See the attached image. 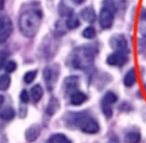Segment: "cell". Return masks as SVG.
Masks as SVG:
<instances>
[{
  "mask_svg": "<svg viewBox=\"0 0 146 143\" xmlns=\"http://www.w3.org/2000/svg\"><path fill=\"white\" fill-rule=\"evenodd\" d=\"M110 46L116 51V52H122L127 53V39H124L123 35L116 34L110 39Z\"/></svg>",
  "mask_w": 146,
  "mask_h": 143,
  "instance_id": "obj_7",
  "label": "cell"
},
{
  "mask_svg": "<svg viewBox=\"0 0 146 143\" xmlns=\"http://www.w3.org/2000/svg\"><path fill=\"white\" fill-rule=\"evenodd\" d=\"M127 61V53H122V52H115V53L109 55L107 58V63L113 67H120L123 65Z\"/></svg>",
  "mask_w": 146,
  "mask_h": 143,
  "instance_id": "obj_8",
  "label": "cell"
},
{
  "mask_svg": "<svg viewBox=\"0 0 146 143\" xmlns=\"http://www.w3.org/2000/svg\"><path fill=\"white\" fill-rule=\"evenodd\" d=\"M42 22V14L38 9H29L24 11L19 20L20 30L26 37H33Z\"/></svg>",
  "mask_w": 146,
  "mask_h": 143,
  "instance_id": "obj_1",
  "label": "cell"
},
{
  "mask_svg": "<svg viewBox=\"0 0 146 143\" xmlns=\"http://www.w3.org/2000/svg\"><path fill=\"white\" fill-rule=\"evenodd\" d=\"M103 102H104V103H107V104H110V105L114 104V103L117 102V95H116L114 92H112V91H108V92L104 95Z\"/></svg>",
  "mask_w": 146,
  "mask_h": 143,
  "instance_id": "obj_19",
  "label": "cell"
},
{
  "mask_svg": "<svg viewBox=\"0 0 146 143\" xmlns=\"http://www.w3.org/2000/svg\"><path fill=\"white\" fill-rule=\"evenodd\" d=\"M80 15H81L82 19L84 20V21H86V22H89V23L94 22L96 19V11H93L91 7H85V9H83Z\"/></svg>",
  "mask_w": 146,
  "mask_h": 143,
  "instance_id": "obj_12",
  "label": "cell"
},
{
  "mask_svg": "<svg viewBox=\"0 0 146 143\" xmlns=\"http://www.w3.org/2000/svg\"><path fill=\"white\" fill-rule=\"evenodd\" d=\"M13 31V24L7 17H1L0 19V44L9 39Z\"/></svg>",
  "mask_w": 146,
  "mask_h": 143,
  "instance_id": "obj_5",
  "label": "cell"
},
{
  "mask_svg": "<svg viewBox=\"0 0 146 143\" xmlns=\"http://www.w3.org/2000/svg\"><path fill=\"white\" fill-rule=\"evenodd\" d=\"M102 109H103V112H104L105 116L107 118H110L112 116L113 111H112V107L110 104H107V103H104L102 102Z\"/></svg>",
  "mask_w": 146,
  "mask_h": 143,
  "instance_id": "obj_24",
  "label": "cell"
},
{
  "mask_svg": "<svg viewBox=\"0 0 146 143\" xmlns=\"http://www.w3.org/2000/svg\"><path fill=\"white\" fill-rule=\"evenodd\" d=\"M4 2H5V0H0V9H3V7H4Z\"/></svg>",
  "mask_w": 146,
  "mask_h": 143,
  "instance_id": "obj_29",
  "label": "cell"
},
{
  "mask_svg": "<svg viewBox=\"0 0 146 143\" xmlns=\"http://www.w3.org/2000/svg\"><path fill=\"white\" fill-rule=\"evenodd\" d=\"M66 26H68L70 29H75L77 28L79 26V20L78 18H76L74 15H72V16H70L68 19V21H66Z\"/></svg>",
  "mask_w": 146,
  "mask_h": 143,
  "instance_id": "obj_22",
  "label": "cell"
},
{
  "mask_svg": "<svg viewBox=\"0 0 146 143\" xmlns=\"http://www.w3.org/2000/svg\"><path fill=\"white\" fill-rule=\"evenodd\" d=\"M15 116V111L13 108H5V109L3 110L2 112L0 113V117L2 118L3 120H11L13 119Z\"/></svg>",
  "mask_w": 146,
  "mask_h": 143,
  "instance_id": "obj_18",
  "label": "cell"
},
{
  "mask_svg": "<svg viewBox=\"0 0 146 143\" xmlns=\"http://www.w3.org/2000/svg\"><path fill=\"white\" fill-rule=\"evenodd\" d=\"M136 80H137L136 71H135V69H132V70H129L127 73V75L124 76L123 83L127 87H131L136 83Z\"/></svg>",
  "mask_w": 146,
  "mask_h": 143,
  "instance_id": "obj_13",
  "label": "cell"
},
{
  "mask_svg": "<svg viewBox=\"0 0 146 143\" xmlns=\"http://www.w3.org/2000/svg\"><path fill=\"white\" fill-rule=\"evenodd\" d=\"M6 57H7V54H6L5 52H3V51H1V52H0V69L4 65V62H5V60H6Z\"/></svg>",
  "mask_w": 146,
  "mask_h": 143,
  "instance_id": "obj_28",
  "label": "cell"
},
{
  "mask_svg": "<svg viewBox=\"0 0 146 143\" xmlns=\"http://www.w3.org/2000/svg\"><path fill=\"white\" fill-rule=\"evenodd\" d=\"M79 85V79L76 76H70L68 77L63 82V87L66 93H72L75 92L77 89V87Z\"/></svg>",
  "mask_w": 146,
  "mask_h": 143,
  "instance_id": "obj_9",
  "label": "cell"
},
{
  "mask_svg": "<svg viewBox=\"0 0 146 143\" xmlns=\"http://www.w3.org/2000/svg\"><path fill=\"white\" fill-rule=\"evenodd\" d=\"M98 19H100V24H101L102 28L110 29L112 27L113 21H114V15L111 9H109L108 7H104L101 9Z\"/></svg>",
  "mask_w": 146,
  "mask_h": 143,
  "instance_id": "obj_6",
  "label": "cell"
},
{
  "mask_svg": "<svg viewBox=\"0 0 146 143\" xmlns=\"http://www.w3.org/2000/svg\"><path fill=\"white\" fill-rule=\"evenodd\" d=\"M20 98H21V101H22L23 103H28L29 102L28 92H27L26 90H23L22 92H21V94H20Z\"/></svg>",
  "mask_w": 146,
  "mask_h": 143,
  "instance_id": "obj_27",
  "label": "cell"
},
{
  "mask_svg": "<svg viewBox=\"0 0 146 143\" xmlns=\"http://www.w3.org/2000/svg\"><path fill=\"white\" fill-rule=\"evenodd\" d=\"M73 1L76 3V4H82V3L84 2L85 0H73Z\"/></svg>",
  "mask_w": 146,
  "mask_h": 143,
  "instance_id": "obj_30",
  "label": "cell"
},
{
  "mask_svg": "<svg viewBox=\"0 0 146 143\" xmlns=\"http://www.w3.org/2000/svg\"><path fill=\"white\" fill-rule=\"evenodd\" d=\"M16 69H17V65H16V62H15V61L6 62L5 71L7 72V73H13V72H15V71H16Z\"/></svg>",
  "mask_w": 146,
  "mask_h": 143,
  "instance_id": "obj_26",
  "label": "cell"
},
{
  "mask_svg": "<svg viewBox=\"0 0 146 143\" xmlns=\"http://www.w3.org/2000/svg\"><path fill=\"white\" fill-rule=\"evenodd\" d=\"M3 102H4V98H3V95H0V108L2 106Z\"/></svg>",
  "mask_w": 146,
  "mask_h": 143,
  "instance_id": "obj_31",
  "label": "cell"
},
{
  "mask_svg": "<svg viewBox=\"0 0 146 143\" xmlns=\"http://www.w3.org/2000/svg\"><path fill=\"white\" fill-rule=\"evenodd\" d=\"M0 19H1V16H0Z\"/></svg>",
  "mask_w": 146,
  "mask_h": 143,
  "instance_id": "obj_32",
  "label": "cell"
},
{
  "mask_svg": "<svg viewBox=\"0 0 146 143\" xmlns=\"http://www.w3.org/2000/svg\"><path fill=\"white\" fill-rule=\"evenodd\" d=\"M59 101L56 98H51L50 102H49L48 106H47V109H46V112L49 115H53L58 111L59 109Z\"/></svg>",
  "mask_w": 146,
  "mask_h": 143,
  "instance_id": "obj_14",
  "label": "cell"
},
{
  "mask_svg": "<svg viewBox=\"0 0 146 143\" xmlns=\"http://www.w3.org/2000/svg\"><path fill=\"white\" fill-rule=\"evenodd\" d=\"M74 122L79 126V129L87 134H96L100 131V126L92 117L85 114L74 115Z\"/></svg>",
  "mask_w": 146,
  "mask_h": 143,
  "instance_id": "obj_3",
  "label": "cell"
},
{
  "mask_svg": "<svg viewBox=\"0 0 146 143\" xmlns=\"http://www.w3.org/2000/svg\"><path fill=\"white\" fill-rule=\"evenodd\" d=\"M59 13L61 16H64V17H70L72 15H74V11L70 7H68L66 4H63L61 3L60 5H59Z\"/></svg>",
  "mask_w": 146,
  "mask_h": 143,
  "instance_id": "obj_20",
  "label": "cell"
},
{
  "mask_svg": "<svg viewBox=\"0 0 146 143\" xmlns=\"http://www.w3.org/2000/svg\"><path fill=\"white\" fill-rule=\"evenodd\" d=\"M48 143H72L65 135L63 134H54L49 138Z\"/></svg>",
  "mask_w": 146,
  "mask_h": 143,
  "instance_id": "obj_15",
  "label": "cell"
},
{
  "mask_svg": "<svg viewBox=\"0 0 146 143\" xmlns=\"http://www.w3.org/2000/svg\"><path fill=\"white\" fill-rule=\"evenodd\" d=\"M11 84V78L7 75H2L0 77V90H6Z\"/></svg>",
  "mask_w": 146,
  "mask_h": 143,
  "instance_id": "obj_21",
  "label": "cell"
},
{
  "mask_svg": "<svg viewBox=\"0 0 146 143\" xmlns=\"http://www.w3.org/2000/svg\"><path fill=\"white\" fill-rule=\"evenodd\" d=\"M59 70L58 67L53 65V67H47L44 70V79L46 81V84L49 87V89H52L54 84L56 83L58 79Z\"/></svg>",
  "mask_w": 146,
  "mask_h": 143,
  "instance_id": "obj_4",
  "label": "cell"
},
{
  "mask_svg": "<svg viewBox=\"0 0 146 143\" xmlns=\"http://www.w3.org/2000/svg\"><path fill=\"white\" fill-rule=\"evenodd\" d=\"M39 134H40V126L38 124H32L27 129L25 133L26 140L29 141V142H33L37 139Z\"/></svg>",
  "mask_w": 146,
  "mask_h": 143,
  "instance_id": "obj_10",
  "label": "cell"
},
{
  "mask_svg": "<svg viewBox=\"0 0 146 143\" xmlns=\"http://www.w3.org/2000/svg\"><path fill=\"white\" fill-rule=\"evenodd\" d=\"M96 56V50L91 47H80L75 50L72 65L76 69L86 70L92 65Z\"/></svg>",
  "mask_w": 146,
  "mask_h": 143,
  "instance_id": "obj_2",
  "label": "cell"
},
{
  "mask_svg": "<svg viewBox=\"0 0 146 143\" xmlns=\"http://www.w3.org/2000/svg\"><path fill=\"white\" fill-rule=\"evenodd\" d=\"M35 77H36V71L27 72V73L25 74V76H24V81H25V83L29 84V83H31V82L35 79Z\"/></svg>",
  "mask_w": 146,
  "mask_h": 143,
  "instance_id": "obj_25",
  "label": "cell"
},
{
  "mask_svg": "<svg viewBox=\"0 0 146 143\" xmlns=\"http://www.w3.org/2000/svg\"><path fill=\"white\" fill-rule=\"evenodd\" d=\"M42 94H44V90H42V86L40 85H34L32 88H31V98L35 103L38 102L40 98H42Z\"/></svg>",
  "mask_w": 146,
  "mask_h": 143,
  "instance_id": "obj_16",
  "label": "cell"
},
{
  "mask_svg": "<svg viewBox=\"0 0 146 143\" xmlns=\"http://www.w3.org/2000/svg\"><path fill=\"white\" fill-rule=\"evenodd\" d=\"M96 29L93 28V27H91V26H89V27H87V28H85L84 30H83V33H82V35L85 37V39H93V37H96Z\"/></svg>",
  "mask_w": 146,
  "mask_h": 143,
  "instance_id": "obj_23",
  "label": "cell"
},
{
  "mask_svg": "<svg viewBox=\"0 0 146 143\" xmlns=\"http://www.w3.org/2000/svg\"><path fill=\"white\" fill-rule=\"evenodd\" d=\"M141 140V135L138 132H131L125 135V142L127 143H139Z\"/></svg>",
  "mask_w": 146,
  "mask_h": 143,
  "instance_id": "obj_17",
  "label": "cell"
},
{
  "mask_svg": "<svg viewBox=\"0 0 146 143\" xmlns=\"http://www.w3.org/2000/svg\"><path fill=\"white\" fill-rule=\"evenodd\" d=\"M86 100H87V95L81 91H75L70 94V104L74 106L82 105Z\"/></svg>",
  "mask_w": 146,
  "mask_h": 143,
  "instance_id": "obj_11",
  "label": "cell"
}]
</instances>
